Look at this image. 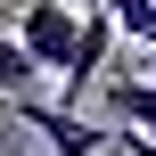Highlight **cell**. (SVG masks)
Returning a JSON list of instances; mask_svg holds the SVG:
<instances>
[{"instance_id": "obj_1", "label": "cell", "mask_w": 156, "mask_h": 156, "mask_svg": "<svg viewBox=\"0 0 156 156\" xmlns=\"http://www.w3.org/2000/svg\"><path fill=\"white\" fill-rule=\"evenodd\" d=\"M8 115L25 132H41L49 156H99V148H115L107 123H82V107H58V99H8Z\"/></svg>"}, {"instance_id": "obj_2", "label": "cell", "mask_w": 156, "mask_h": 156, "mask_svg": "<svg viewBox=\"0 0 156 156\" xmlns=\"http://www.w3.org/2000/svg\"><path fill=\"white\" fill-rule=\"evenodd\" d=\"M74 33H82V8L74 0H25V16H16V41H25V58L41 74H58L74 58Z\"/></svg>"}, {"instance_id": "obj_3", "label": "cell", "mask_w": 156, "mask_h": 156, "mask_svg": "<svg viewBox=\"0 0 156 156\" xmlns=\"http://www.w3.org/2000/svg\"><path fill=\"white\" fill-rule=\"evenodd\" d=\"M107 58H115V16L107 8H82V33H74V58L58 66V82H66V99L58 107H74L90 82H107Z\"/></svg>"}, {"instance_id": "obj_4", "label": "cell", "mask_w": 156, "mask_h": 156, "mask_svg": "<svg viewBox=\"0 0 156 156\" xmlns=\"http://www.w3.org/2000/svg\"><path fill=\"white\" fill-rule=\"evenodd\" d=\"M107 115H115V132H156V74H115L107 66Z\"/></svg>"}, {"instance_id": "obj_5", "label": "cell", "mask_w": 156, "mask_h": 156, "mask_svg": "<svg viewBox=\"0 0 156 156\" xmlns=\"http://www.w3.org/2000/svg\"><path fill=\"white\" fill-rule=\"evenodd\" d=\"M33 82H41V66L25 58V41H16V33H0V99H41Z\"/></svg>"}]
</instances>
